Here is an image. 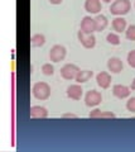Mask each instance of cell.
Instances as JSON below:
<instances>
[{
    "label": "cell",
    "mask_w": 135,
    "mask_h": 152,
    "mask_svg": "<svg viewBox=\"0 0 135 152\" xmlns=\"http://www.w3.org/2000/svg\"><path fill=\"white\" fill-rule=\"evenodd\" d=\"M106 41L113 46H118V45H120V41L121 39H120L119 34H116V33H109V34L106 36Z\"/></svg>",
    "instance_id": "cell-19"
},
{
    "label": "cell",
    "mask_w": 135,
    "mask_h": 152,
    "mask_svg": "<svg viewBox=\"0 0 135 152\" xmlns=\"http://www.w3.org/2000/svg\"><path fill=\"white\" fill-rule=\"evenodd\" d=\"M113 94L115 95L116 98H119V99H125V98H128L130 95V88L125 86V85H121V84L114 85Z\"/></svg>",
    "instance_id": "cell-12"
},
{
    "label": "cell",
    "mask_w": 135,
    "mask_h": 152,
    "mask_svg": "<svg viewBox=\"0 0 135 152\" xmlns=\"http://www.w3.org/2000/svg\"><path fill=\"white\" fill-rule=\"evenodd\" d=\"M32 91H33V96L38 100H47L51 96V86L44 81L35 83L32 88Z\"/></svg>",
    "instance_id": "cell-1"
},
{
    "label": "cell",
    "mask_w": 135,
    "mask_h": 152,
    "mask_svg": "<svg viewBox=\"0 0 135 152\" xmlns=\"http://www.w3.org/2000/svg\"><path fill=\"white\" fill-rule=\"evenodd\" d=\"M102 1H104V3H108V4H109V3L113 1V0H102Z\"/></svg>",
    "instance_id": "cell-27"
},
{
    "label": "cell",
    "mask_w": 135,
    "mask_h": 152,
    "mask_svg": "<svg viewBox=\"0 0 135 152\" xmlns=\"http://www.w3.org/2000/svg\"><path fill=\"white\" fill-rule=\"evenodd\" d=\"M96 81H97V85L102 89H108L111 84V76L109 72L106 71H102V72L97 74L96 75Z\"/></svg>",
    "instance_id": "cell-11"
},
{
    "label": "cell",
    "mask_w": 135,
    "mask_h": 152,
    "mask_svg": "<svg viewBox=\"0 0 135 152\" xmlns=\"http://www.w3.org/2000/svg\"><path fill=\"white\" fill-rule=\"evenodd\" d=\"M134 7H135V4H134Z\"/></svg>",
    "instance_id": "cell-28"
},
{
    "label": "cell",
    "mask_w": 135,
    "mask_h": 152,
    "mask_svg": "<svg viewBox=\"0 0 135 152\" xmlns=\"http://www.w3.org/2000/svg\"><path fill=\"white\" fill-rule=\"evenodd\" d=\"M92 76H94V72H92L91 70H80V72L77 74L74 80H76L78 84H82V83H87Z\"/></svg>",
    "instance_id": "cell-16"
},
{
    "label": "cell",
    "mask_w": 135,
    "mask_h": 152,
    "mask_svg": "<svg viewBox=\"0 0 135 152\" xmlns=\"http://www.w3.org/2000/svg\"><path fill=\"white\" fill-rule=\"evenodd\" d=\"M78 41L80 43L85 47V48H94L96 45V37L94 36V33H85L83 31H78L77 33Z\"/></svg>",
    "instance_id": "cell-3"
},
{
    "label": "cell",
    "mask_w": 135,
    "mask_h": 152,
    "mask_svg": "<svg viewBox=\"0 0 135 152\" xmlns=\"http://www.w3.org/2000/svg\"><path fill=\"white\" fill-rule=\"evenodd\" d=\"M63 0H49L51 4H54V5H58V4H61Z\"/></svg>",
    "instance_id": "cell-25"
},
{
    "label": "cell",
    "mask_w": 135,
    "mask_h": 152,
    "mask_svg": "<svg viewBox=\"0 0 135 152\" xmlns=\"http://www.w3.org/2000/svg\"><path fill=\"white\" fill-rule=\"evenodd\" d=\"M131 90H135V79L133 80V84H131V88H130Z\"/></svg>",
    "instance_id": "cell-26"
},
{
    "label": "cell",
    "mask_w": 135,
    "mask_h": 152,
    "mask_svg": "<svg viewBox=\"0 0 135 152\" xmlns=\"http://www.w3.org/2000/svg\"><path fill=\"white\" fill-rule=\"evenodd\" d=\"M130 9H131L130 0H115L110 7V12H111V14H114V15L121 17V15L128 14Z\"/></svg>",
    "instance_id": "cell-2"
},
{
    "label": "cell",
    "mask_w": 135,
    "mask_h": 152,
    "mask_svg": "<svg viewBox=\"0 0 135 152\" xmlns=\"http://www.w3.org/2000/svg\"><path fill=\"white\" fill-rule=\"evenodd\" d=\"M82 94H83V89L80 84H73L67 88V96L73 99V100H80L82 98Z\"/></svg>",
    "instance_id": "cell-7"
},
{
    "label": "cell",
    "mask_w": 135,
    "mask_h": 152,
    "mask_svg": "<svg viewBox=\"0 0 135 152\" xmlns=\"http://www.w3.org/2000/svg\"><path fill=\"white\" fill-rule=\"evenodd\" d=\"M30 43H32V46H34V47H40V46H43L45 43V37L43 34H40V33H37V34L32 36Z\"/></svg>",
    "instance_id": "cell-18"
},
{
    "label": "cell",
    "mask_w": 135,
    "mask_h": 152,
    "mask_svg": "<svg viewBox=\"0 0 135 152\" xmlns=\"http://www.w3.org/2000/svg\"><path fill=\"white\" fill-rule=\"evenodd\" d=\"M29 115L32 118H47L48 117V112L44 107L40 105H33L29 109Z\"/></svg>",
    "instance_id": "cell-13"
},
{
    "label": "cell",
    "mask_w": 135,
    "mask_h": 152,
    "mask_svg": "<svg viewBox=\"0 0 135 152\" xmlns=\"http://www.w3.org/2000/svg\"><path fill=\"white\" fill-rule=\"evenodd\" d=\"M113 28L118 33L126 31V20L123 17H116L115 19H113Z\"/></svg>",
    "instance_id": "cell-15"
},
{
    "label": "cell",
    "mask_w": 135,
    "mask_h": 152,
    "mask_svg": "<svg viewBox=\"0 0 135 152\" xmlns=\"http://www.w3.org/2000/svg\"><path fill=\"white\" fill-rule=\"evenodd\" d=\"M128 64L135 69V50L130 51L128 53Z\"/></svg>",
    "instance_id": "cell-23"
},
{
    "label": "cell",
    "mask_w": 135,
    "mask_h": 152,
    "mask_svg": "<svg viewBox=\"0 0 135 152\" xmlns=\"http://www.w3.org/2000/svg\"><path fill=\"white\" fill-rule=\"evenodd\" d=\"M66 53L67 51L62 45H54L49 51V60L53 61V62H59V61L64 60Z\"/></svg>",
    "instance_id": "cell-5"
},
{
    "label": "cell",
    "mask_w": 135,
    "mask_h": 152,
    "mask_svg": "<svg viewBox=\"0 0 135 152\" xmlns=\"http://www.w3.org/2000/svg\"><path fill=\"white\" fill-rule=\"evenodd\" d=\"M42 72H43L45 76H52L54 74V67L53 65L51 64H44L43 66H42Z\"/></svg>",
    "instance_id": "cell-20"
},
{
    "label": "cell",
    "mask_w": 135,
    "mask_h": 152,
    "mask_svg": "<svg viewBox=\"0 0 135 152\" xmlns=\"http://www.w3.org/2000/svg\"><path fill=\"white\" fill-rule=\"evenodd\" d=\"M102 102V95L96 90H90L85 95V104L87 107H96Z\"/></svg>",
    "instance_id": "cell-6"
},
{
    "label": "cell",
    "mask_w": 135,
    "mask_h": 152,
    "mask_svg": "<svg viewBox=\"0 0 135 152\" xmlns=\"http://www.w3.org/2000/svg\"><path fill=\"white\" fill-rule=\"evenodd\" d=\"M62 118H77L76 114H73V113H66V114H63Z\"/></svg>",
    "instance_id": "cell-24"
},
{
    "label": "cell",
    "mask_w": 135,
    "mask_h": 152,
    "mask_svg": "<svg viewBox=\"0 0 135 152\" xmlns=\"http://www.w3.org/2000/svg\"><path fill=\"white\" fill-rule=\"evenodd\" d=\"M78 72H80V67L73 64H66L64 66H62V69H61V76L64 80L76 79Z\"/></svg>",
    "instance_id": "cell-4"
},
{
    "label": "cell",
    "mask_w": 135,
    "mask_h": 152,
    "mask_svg": "<svg viewBox=\"0 0 135 152\" xmlns=\"http://www.w3.org/2000/svg\"><path fill=\"white\" fill-rule=\"evenodd\" d=\"M81 31L85 33H94L96 32V23H95V18L91 17H83L82 22H81Z\"/></svg>",
    "instance_id": "cell-8"
},
{
    "label": "cell",
    "mask_w": 135,
    "mask_h": 152,
    "mask_svg": "<svg viewBox=\"0 0 135 152\" xmlns=\"http://www.w3.org/2000/svg\"><path fill=\"white\" fill-rule=\"evenodd\" d=\"M92 119H97V118H115V114L113 112H102L100 109H95L90 113L88 115Z\"/></svg>",
    "instance_id": "cell-17"
},
{
    "label": "cell",
    "mask_w": 135,
    "mask_h": 152,
    "mask_svg": "<svg viewBox=\"0 0 135 152\" xmlns=\"http://www.w3.org/2000/svg\"><path fill=\"white\" fill-rule=\"evenodd\" d=\"M95 23H96V32H102L106 29V27L109 24V20L104 14H97L95 17Z\"/></svg>",
    "instance_id": "cell-14"
},
{
    "label": "cell",
    "mask_w": 135,
    "mask_h": 152,
    "mask_svg": "<svg viewBox=\"0 0 135 152\" xmlns=\"http://www.w3.org/2000/svg\"><path fill=\"white\" fill-rule=\"evenodd\" d=\"M126 109H128L129 112H131V113H135V96L130 98L129 100L126 102Z\"/></svg>",
    "instance_id": "cell-22"
},
{
    "label": "cell",
    "mask_w": 135,
    "mask_h": 152,
    "mask_svg": "<svg viewBox=\"0 0 135 152\" xmlns=\"http://www.w3.org/2000/svg\"><path fill=\"white\" fill-rule=\"evenodd\" d=\"M123 67H124V64H123V61L120 60L119 57H111V58L108 61V69L113 74L121 72Z\"/></svg>",
    "instance_id": "cell-9"
},
{
    "label": "cell",
    "mask_w": 135,
    "mask_h": 152,
    "mask_svg": "<svg viewBox=\"0 0 135 152\" xmlns=\"http://www.w3.org/2000/svg\"><path fill=\"white\" fill-rule=\"evenodd\" d=\"M125 36L129 41H135V26H129L125 31Z\"/></svg>",
    "instance_id": "cell-21"
},
{
    "label": "cell",
    "mask_w": 135,
    "mask_h": 152,
    "mask_svg": "<svg viewBox=\"0 0 135 152\" xmlns=\"http://www.w3.org/2000/svg\"><path fill=\"white\" fill-rule=\"evenodd\" d=\"M102 9L100 0H86L85 1V10L91 14H99Z\"/></svg>",
    "instance_id": "cell-10"
}]
</instances>
